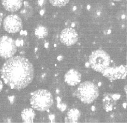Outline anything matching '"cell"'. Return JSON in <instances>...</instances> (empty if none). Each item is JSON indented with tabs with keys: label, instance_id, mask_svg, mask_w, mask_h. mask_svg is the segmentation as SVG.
Returning a JSON list of instances; mask_svg holds the SVG:
<instances>
[{
	"label": "cell",
	"instance_id": "1",
	"mask_svg": "<svg viewBox=\"0 0 127 128\" xmlns=\"http://www.w3.org/2000/svg\"><path fill=\"white\" fill-rule=\"evenodd\" d=\"M5 83L12 89H23L32 82L34 76L32 64L27 58L20 56L10 58L1 70Z\"/></svg>",
	"mask_w": 127,
	"mask_h": 128
},
{
	"label": "cell",
	"instance_id": "2",
	"mask_svg": "<svg viewBox=\"0 0 127 128\" xmlns=\"http://www.w3.org/2000/svg\"><path fill=\"white\" fill-rule=\"evenodd\" d=\"M30 104L34 110L39 111L48 110L54 103L53 97L49 91L39 89L31 93Z\"/></svg>",
	"mask_w": 127,
	"mask_h": 128
},
{
	"label": "cell",
	"instance_id": "3",
	"mask_svg": "<svg viewBox=\"0 0 127 128\" xmlns=\"http://www.w3.org/2000/svg\"><path fill=\"white\" fill-rule=\"evenodd\" d=\"M99 90L98 86L91 82H84L77 88L76 96L82 102L90 104L98 97Z\"/></svg>",
	"mask_w": 127,
	"mask_h": 128
},
{
	"label": "cell",
	"instance_id": "4",
	"mask_svg": "<svg viewBox=\"0 0 127 128\" xmlns=\"http://www.w3.org/2000/svg\"><path fill=\"white\" fill-rule=\"evenodd\" d=\"M110 62V56L103 50L94 51L89 58V64L92 69L101 73L109 67Z\"/></svg>",
	"mask_w": 127,
	"mask_h": 128
},
{
	"label": "cell",
	"instance_id": "5",
	"mask_svg": "<svg viewBox=\"0 0 127 128\" xmlns=\"http://www.w3.org/2000/svg\"><path fill=\"white\" fill-rule=\"evenodd\" d=\"M17 51L15 42L7 36L0 37V57L4 59L12 57Z\"/></svg>",
	"mask_w": 127,
	"mask_h": 128
},
{
	"label": "cell",
	"instance_id": "6",
	"mask_svg": "<svg viewBox=\"0 0 127 128\" xmlns=\"http://www.w3.org/2000/svg\"><path fill=\"white\" fill-rule=\"evenodd\" d=\"M3 24L5 30L9 33H17L23 28L22 20L16 14L9 15L6 16Z\"/></svg>",
	"mask_w": 127,
	"mask_h": 128
},
{
	"label": "cell",
	"instance_id": "7",
	"mask_svg": "<svg viewBox=\"0 0 127 128\" xmlns=\"http://www.w3.org/2000/svg\"><path fill=\"white\" fill-rule=\"evenodd\" d=\"M90 17L93 21L100 22L104 21L107 17L106 6L101 3L93 4L90 8Z\"/></svg>",
	"mask_w": 127,
	"mask_h": 128
},
{
	"label": "cell",
	"instance_id": "8",
	"mask_svg": "<svg viewBox=\"0 0 127 128\" xmlns=\"http://www.w3.org/2000/svg\"><path fill=\"white\" fill-rule=\"evenodd\" d=\"M78 34L75 29L66 28L62 30L60 34L61 42L67 46H71L77 42Z\"/></svg>",
	"mask_w": 127,
	"mask_h": 128
},
{
	"label": "cell",
	"instance_id": "9",
	"mask_svg": "<svg viewBox=\"0 0 127 128\" xmlns=\"http://www.w3.org/2000/svg\"><path fill=\"white\" fill-rule=\"evenodd\" d=\"M105 76L110 80H113L116 79H123L127 74V68L124 65H121L119 67H112L106 68L102 72Z\"/></svg>",
	"mask_w": 127,
	"mask_h": 128
},
{
	"label": "cell",
	"instance_id": "10",
	"mask_svg": "<svg viewBox=\"0 0 127 128\" xmlns=\"http://www.w3.org/2000/svg\"><path fill=\"white\" fill-rule=\"evenodd\" d=\"M65 81L70 86H75L79 84L81 81V75L77 70L71 69L65 75Z\"/></svg>",
	"mask_w": 127,
	"mask_h": 128
},
{
	"label": "cell",
	"instance_id": "11",
	"mask_svg": "<svg viewBox=\"0 0 127 128\" xmlns=\"http://www.w3.org/2000/svg\"><path fill=\"white\" fill-rule=\"evenodd\" d=\"M2 6L9 12H14L19 10L23 6V0H2Z\"/></svg>",
	"mask_w": 127,
	"mask_h": 128
},
{
	"label": "cell",
	"instance_id": "12",
	"mask_svg": "<svg viewBox=\"0 0 127 128\" xmlns=\"http://www.w3.org/2000/svg\"><path fill=\"white\" fill-rule=\"evenodd\" d=\"M35 113L30 108H27L23 110L21 113V117L23 122H33L35 117Z\"/></svg>",
	"mask_w": 127,
	"mask_h": 128
},
{
	"label": "cell",
	"instance_id": "13",
	"mask_svg": "<svg viewBox=\"0 0 127 128\" xmlns=\"http://www.w3.org/2000/svg\"><path fill=\"white\" fill-rule=\"evenodd\" d=\"M35 35L39 38H43L48 35V30L46 27L42 26H38L35 30Z\"/></svg>",
	"mask_w": 127,
	"mask_h": 128
},
{
	"label": "cell",
	"instance_id": "14",
	"mask_svg": "<svg viewBox=\"0 0 127 128\" xmlns=\"http://www.w3.org/2000/svg\"><path fill=\"white\" fill-rule=\"evenodd\" d=\"M79 116V112L75 109L71 110L68 112V117L71 122H75Z\"/></svg>",
	"mask_w": 127,
	"mask_h": 128
},
{
	"label": "cell",
	"instance_id": "15",
	"mask_svg": "<svg viewBox=\"0 0 127 128\" xmlns=\"http://www.w3.org/2000/svg\"><path fill=\"white\" fill-rule=\"evenodd\" d=\"M50 4L55 7H61L66 6L70 0H49Z\"/></svg>",
	"mask_w": 127,
	"mask_h": 128
},
{
	"label": "cell",
	"instance_id": "16",
	"mask_svg": "<svg viewBox=\"0 0 127 128\" xmlns=\"http://www.w3.org/2000/svg\"><path fill=\"white\" fill-rule=\"evenodd\" d=\"M117 18L119 20L125 21L126 20V12L123 10L120 11L117 14Z\"/></svg>",
	"mask_w": 127,
	"mask_h": 128
},
{
	"label": "cell",
	"instance_id": "17",
	"mask_svg": "<svg viewBox=\"0 0 127 128\" xmlns=\"http://www.w3.org/2000/svg\"><path fill=\"white\" fill-rule=\"evenodd\" d=\"M15 42V44L17 46H21L23 45V40L21 39H17V40Z\"/></svg>",
	"mask_w": 127,
	"mask_h": 128
},
{
	"label": "cell",
	"instance_id": "18",
	"mask_svg": "<svg viewBox=\"0 0 127 128\" xmlns=\"http://www.w3.org/2000/svg\"><path fill=\"white\" fill-rule=\"evenodd\" d=\"M2 88H3V84H2V81L0 80V93L2 91Z\"/></svg>",
	"mask_w": 127,
	"mask_h": 128
},
{
	"label": "cell",
	"instance_id": "19",
	"mask_svg": "<svg viewBox=\"0 0 127 128\" xmlns=\"http://www.w3.org/2000/svg\"><path fill=\"white\" fill-rule=\"evenodd\" d=\"M9 99L10 100H11V103H13L14 102V97L13 96H12L11 97H9Z\"/></svg>",
	"mask_w": 127,
	"mask_h": 128
},
{
	"label": "cell",
	"instance_id": "20",
	"mask_svg": "<svg viewBox=\"0 0 127 128\" xmlns=\"http://www.w3.org/2000/svg\"><path fill=\"white\" fill-rule=\"evenodd\" d=\"M2 23V17L1 16V15H0V27L1 26Z\"/></svg>",
	"mask_w": 127,
	"mask_h": 128
},
{
	"label": "cell",
	"instance_id": "21",
	"mask_svg": "<svg viewBox=\"0 0 127 128\" xmlns=\"http://www.w3.org/2000/svg\"><path fill=\"white\" fill-rule=\"evenodd\" d=\"M110 0L114 1V2H120V1H122V0Z\"/></svg>",
	"mask_w": 127,
	"mask_h": 128
},
{
	"label": "cell",
	"instance_id": "22",
	"mask_svg": "<svg viewBox=\"0 0 127 128\" xmlns=\"http://www.w3.org/2000/svg\"><path fill=\"white\" fill-rule=\"evenodd\" d=\"M86 66H90V64H89L88 63H86Z\"/></svg>",
	"mask_w": 127,
	"mask_h": 128
}]
</instances>
